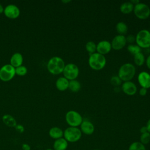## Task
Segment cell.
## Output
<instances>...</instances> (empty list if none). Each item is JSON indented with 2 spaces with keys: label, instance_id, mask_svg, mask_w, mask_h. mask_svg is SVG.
Instances as JSON below:
<instances>
[{
  "label": "cell",
  "instance_id": "d590c367",
  "mask_svg": "<svg viewBox=\"0 0 150 150\" xmlns=\"http://www.w3.org/2000/svg\"><path fill=\"white\" fill-rule=\"evenodd\" d=\"M147 132H148V131H147L146 126H143L140 128V132L141 134H144V133H145Z\"/></svg>",
  "mask_w": 150,
  "mask_h": 150
},
{
  "label": "cell",
  "instance_id": "4fadbf2b",
  "mask_svg": "<svg viewBox=\"0 0 150 150\" xmlns=\"http://www.w3.org/2000/svg\"><path fill=\"white\" fill-rule=\"evenodd\" d=\"M111 49V42L106 40H103L100 41L97 44L96 52L104 56L110 53Z\"/></svg>",
  "mask_w": 150,
  "mask_h": 150
},
{
  "label": "cell",
  "instance_id": "ab89813d",
  "mask_svg": "<svg viewBox=\"0 0 150 150\" xmlns=\"http://www.w3.org/2000/svg\"><path fill=\"white\" fill-rule=\"evenodd\" d=\"M62 2H63V3H64V4H66V3H69V2H71V1L70 0H67V1H62Z\"/></svg>",
  "mask_w": 150,
  "mask_h": 150
},
{
  "label": "cell",
  "instance_id": "836d02e7",
  "mask_svg": "<svg viewBox=\"0 0 150 150\" xmlns=\"http://www.w3.org/2000/svg\"><path fill=\"white\" fill-rule=\"evenodd\" d=\"M21 148H22V150H30V149H31L30 146L28 144H26V143L23 144L21 146Z\"/></svg>",
  "mask_w": 150,
  "mask_h": 150
},
{
  "label": "cell",
  "instance_id": "b9f144b4",
  "mask_svg": "<svg viewBox=\"0 0 150 150\" xmlns=\"http://www.w3.org/2000/svg\"><path fill=\"white\" fill-rule=\"evenodd\" d=\"M148 30H149V33H150V27H149V29Z\"/></svg>",
  "mask_w": 150,
  "mask_h": 150
},
{
  "label": "cell",
  "instance_id": "3957f363",
  "mask_svg": "<svg viewBox=\"0 0 150 150\" xmlns=\"http://www.w3.org/2000/svg\"><path fill=\"white\" fill-rule=\"evenodd\" d=\"M106 62L105 57L97 52L90 54L88 60L90 67L96 71L102 70L105 66Z\"/></svg>",
  "mask_w": 150,
  "mask_h": 150
},
{
  "label": "cell",
  "instance_id": "52a82bcc",
  "mask_svg": "<svg viewBox=\"0 0 150 150\" xmlns=\"http://www.w3.org/2000/svg\"><path fill=\"white\" fill-rule=\"evenodd\" d=\"M133 11L135 16L141 20L146 19L150 16V8L145 3L139 2L134 5Z\"/></svg>",
  "mask_w": 150,
  "mask_h": 150
},
{
  "label": "cell",
  "instance_id": "e575fe53",
  "mask_svg": "<svg viewBox=\"0 0 150 150\" xmlns=\"http://www.w3.org/2000/svg\"><path fill=\"white\" fill-rule=\"evenodd\" d=\"M145 64L147 68L150 70V54L148 55L146 59H145Z\"/></svg>",
  "mask_w": 150,
  "mask_h": 150
},
{
  "label": "cell",
  "instance_id": "5b68a950",
  "mask_svg": "<svg viewBox=\"0 0 150 150\" xmlns=\"http://www.w3.org/2000/svg\"><path fill=\"white\" fill-rule=\"evenodd\" d=\"M65 120L67 124L72 127H77L80 126L83 121L81 115L74 110L67 111L65 115Z\"/></svg>",
  "mask_w": 150,
  "mask_h": 150
},
{
  "label": "cell",
  "instance_id": "6da1fadb",
  "mask_svg": "<svg viewBox=\"0 0 150 150\" xmlns=\"http://www.w3.org/2000/svg\"><path fill=\"white\" fill-rule=\"evenodd\" d=\"M136 73L135 66L131 63H126L122 64L119 68L118 76L122 81H131L134 77Z\"/></svg>",
  "mask_w": 150,
  "mask_h": 150
},
{
  "label": "cell",
  "instance_id": "83f0119b",
  "mask_svg": "<svg viewBox=\"0 0 150 150\" xmlns=\"http://www.w3.org/2000/svg\"><path fill=\"white\" fill-rule=\"evenodd\" d=\"M139 142L144 145L148 144L150 142V133L147 132L144 134H141Z\"/></svg>",
  "mask_w": 150,
  "mask_h": 150
},
{
  "label": "cell",
  "instance_id": "d6a6232c",
  "mask_svg": "<svg viewBox=\"0 0 150 150\" xmlns=\"http://www.w3.org/2000/svg\"><path fill=\"white\" fill-rule=\"evenodd\" d=\"M147 91H148V90L146 88L141 87L139 90V94L141 96H145L147 94Z\"/></svg>",
  "mask_w": 150,
  "mask_h": 150
},
{
  "label": "cell",
  "instance_id": "4dcf8cb0",
  "mask_svg": "<svg viewBox=\"0 0 150 150\" xmlns=\"http://www.w3.org/2000/svg\"><path fill=\"white\" fill-rule=\"evenodd\" d=\"M127 43H128L129 45L133 44L135 42V36L133 35H129L126 37Z\"/></svg>",
  "mask_w": 150,
  "mask_h": 150
},
{
  "label": "cell",
  "instance_id": "74e56055",
  "mask_svg": "<svg viewBox=\"0 0 150 150\" xmlns=\"http://www.w3.org/2000/svg\"><path fill=\"white\" fill-rule=\"evenodd\" d=\"M130 2H131L134 5H137V4H138V3L140 2L139 0H131Z\"/></svg>",
  "mask_w": 150,
  "mask_h": 150
},
{
  "label": "cell",
  "instance_id": "7bdbcfd3",
  "mask_svg": "<svg viewBox=\"0 0 150 150\" xmlns=\"http://www.w3.org/2000/svg\"><path fill=\"white\" fill-rule=\"evenodd\" d=\"M95 150H99V149H95Z\"/></svg>",
  "mask_w": 150,
  "mask_h": 150
},
{
  "label": "cell",
  "instance_id": "277c9868",
  "mask_svg": "<svg viewBox=\"0 0 150 150\" xmlns=\"http://www.w3.org/2000/svg\"><path fill=\"white\" fill-rule=\"evenodd\" d=\"M135 43L141 49L150 47V33L147 29L139 30L135 36Z\"/></svg>",
  "mask_w": 150,
  "mask_h": 150
},
{
  "label": "cell",
  "instance_id": "9c48e42d",
  "mask_svg": "<svg viewBox=\"0 0 150 150\" xmlns=\"http://www.w3.org/2000/svg\"><path fill=\"white\" fill-rule=\"evenodd\" d=\"M15 74V68L10 64L4 65L0 69V79L3 81H8L13 79Z\"/></svg>",
  "mask_w": 150,
  "mask_h": 150
},
{
  "label": "cell",
  "instance_id": "4316f807",
  "mask_svg": "<svg viewBox=\"0 0 150 150\" xmlns=\"http://www.w3.org/2000/svg\"><path fill=\"white\" fill-rule=\"evenodd\" d=\"M128 52H129L131 54L135 55L141 51V49L136 44H131L128 45L127 47Z\"/></svg>",
  "mask_w": 150,
  "mask_h": 150
},
{
  "label": "cell",
  "instance_id": "f35d334b",
  "mask_svg": "<svg viewBox=\"0 0 150 150\" xmlns=\"http://www.w3.org/2000/svg\"><path fill=\"white\" fill-rule=\"evenodd\" d=\"M4 9L3 6H2V5L0 4V13H2L4 12Z\"/></svg>",
  "mask_w": 150,
  "mask_h": 150
},
{
  "label": "cell",
  "instance_id": "ac0fdd59",
  "mask_svg": "<svg viewBox=\"0 0 150 150\" xmlns=\"http://www.w3.org/2000/svg\"><path fill=\"white\" fill-rule=\"evenodd\" d=\"M11 64L13 67L16 68L20 66H22L23 63V56L19 53H14L11 57Z\"/></svg>",
  "mask_w": 150,
  "mask_h": 150
},
{
  "label": "cell",
  "instance_id": "e0dca14e",
  "mask_svg": "<svg viewBox=\"0 0 150 150\" xmlns=\"http://www.w3.org/2000/svg\"><path fill=\"white\" fill-rule=\"evenodd\" d=\"M53 147V150H66L68 147V142L64 138L56 139Z\"/></svg>",
  "mask_w": 150,
  "mask_h": 150
},
{
  "label": "cell",
  "instance_id": "1f68e13d",
  "mask_svg": "<svg viewBox=\"0 0 150 150\" xmlns=\"http://www.w3.org/2000/svg\"><path fill=\"white\" fill-rule=\"evenodd\" d=\"M15 128L16 130L18 132H19V133H22V132L24 131V130H25L23 126L22 125H21V124H17V125L15 126Z\"/></svg>",
  "mask_w": 150,
  "mask_h": 150
},
{
  "label": "cell",
  "instance_id": "f1b7e54d",
  "mask_svg": "<svg viewBox=\"0 0 150 150\" xmlns=\"http://www.w3.org/2000/svg\"><path fill=\"white\" fill-rule=\"evenodd\" d=\"M110 83L114 87H119L122 84V81L118 76H113L110 79Z\"/></svg>",
  "mask_w": 150,
  "mask_h": 150
},
{
  "label": "cell",
  "instance_id": "ba28073f",
  "mask_svg": "<svg viewBox=\"0 0 150 150\" xmlns=\"http://www.w3.org/2000/svg\"><path fill=\"white\" fill-rule=\"evenodd\" d=\"M63 77L69 81L76 80L79 74V69L74 63H69L65 65L63 71Z\"/></svg>",
  "mask_w": 150,
  "mask_h": 150
},
{
  "label": "cell",
  "instance_id": "603a6c76",
  "mask_svg": "<svg viewBox=\"0 0 150 150\" xmlns=\"http://www.w3.org/2000/svg\"><path fill=\"white\" fill-rule=\"evenodd\" d=\"M134 62L135 65L138 66H142L145 63L144 54L141 52L134 55Z\"/></svg>",
  "mask_w": 150,
  "mask_h": 150
},
{
  "label": "cell",
  "instance_id": "7c38bea8",
  "mask_svg": "<svg viewBox=\"0 0 150 150\" xmlns=\"http://www.w3.org/2000/svg\"><path fill=\"white\" fill-rule=\"evenodd\" d=\"M4 13L6 17L10 19H15L19 16L20 10L15 5L9 4L5 8Z\"/></svg>",
  "mask_w": 150,
  "mask_h": 150
},
{
  "label": "cell",
  "instance_id": "60d3db41",
  "mask_svg": "<svg viewBox=\"0 0 150 150\" xmlns=\"http://www.w3.org/2000/svg\"><path fill=\"white\" fill-rule=\"evenodd\" d=\"M45 150H53V149H51V148H47V149H45Z\"/></svg>",
  "mask_w": 150,
  "mask_h": 150
},
{
  "label": "cell",
  "instance_id": "5bb4252c",
  "mask_svg": "<svg viewBox=\"0 0 150 150\" xmlns=\"http://www.w3.org/2000/svg\"><path fill=\"white\" fill-rule=\"evenodd\" d=\"M138 82L142 88L148 89L150 88V74L143 71L139 73L138 76Z\"/></svg>",
  "mask_w": 150,
  "mask_h": 150
},
{
  "label": "cell",
  "instance_id": "d4e9b609",
  "mask_svg": "<svg viewBox=\"0 0 150 150\" xmlns=\"http://www.w3.org/2000/svg\"><path fill=\"white\" fill-rule=\"evenodd\" d=\"M96 47L97 45L93 41L87 42L85 46L86 50L90 53V54H91L96 52Z\"/></svg>",
  "mask_w": 150,
  "mask_h": 150
},
{
  "label": "cell",
  "instance_id": "d6986e66",
  "mask_svg": "<svg viewBox=\"0 0 150 150\" xmlns=\"http://www.w3.org/2000/svg\"><path fill=\"white\" fill-rule=\"evenodd\" d=\"M49 135L50 138L54 139H57L63 137V131L59 127H52L49 131Z\"/></svg>",
  "mask_w": 150,
  "mask_h": 150
},
{
  "label": "cell",
  "instance_id": "2e32d148",
  "mask_svg": "<svg viewBox=\"0 0 150 150\" xmlns=\"http://www.w3.org/2000/svg\"><path fill=\"white\" fill-rule=\"evenodd\" d=\"M69 81L64 77H59L56 81V87L59 91H63L68 89Z\"/></svg>",
  "mask_w": 150,
  "mask_h": 150
},
{
  "label": "cell",
  "instance_id": "f546056e",
  "mask_svg": "<svg viewBox=\"0 0 150 150\" xmlns=\"http://www.w3.org/2000/svg\"><path fill=\"white\" fill-rule=\"evenodd\" d=\"M27 68L22 65L15 68V74H17L20 76H25L27 73Z\"/></svg>",
  "mask_w": 150,
  "mask_h": 150
},
{
  "label": "cell",
  "instance_id": "cb8c5ba5",
  "mask_svg": "<svg viewBox=\"0 0 150 150\" xmlns=\"http://www.w3.org/2000/svg\"><path fill=\"white\" fill-rule=\"evenodd\" d=\"M81 84L77 80H73L69 81V89L72 92H78L81 89Z\"/></svg>",
  "mask_w": 150,
  "mask_h": 150
},
{
  "label": "cell",
  "instance_id": "ffe728a7",
  "mask_svg": "<svg viewBox=\"0 0 150 150\" xmlns=\"http://www.w3.org/2000/svg\"><path fill=\"white\" fill-rule=\"evenodd\" d=\"M134 8V5L130 1H128L121 4L120 6V10L122 13L127 15L133 11Z\"/></svg>",
  "mask_w": 150,
  "mask_h": 150
},
{
  "label": "cell",
  "instance_id": "9a60e30c",
  "mask_svg": "<svg viewBox=\"0 0 150 150\" xmlns=\"http://www.w3.org/2000/svg\"><path fill=\"white\" fill-rule=\"evenodd\" d=\"M80 127V130L82 133L86 135H91L94 132V126L93 124L89 120H84L81 122Z\"/></svg>",
  "mask_w": 150,
  "mask_h": 150
},
{
  "label": "cell",
  "instance_id": "484cf974",
  "mask_svg": "<svg viewBox=\"0 0 150 150\" xmlns=\"http://www.w3.org/2000/svg\"><path fill=\"white\" fill-rule=\"evenodd\" d=\"M128 150H146V148L142 143L139 141H135L129 145Z\"/></svg>",
  "mask_w": 150,
  "mask_h": 150
},
{
  "label": "cell",
  "instance_id": "7a4b0ae2",
  "mask_svg": "<svg viewBox=\"0 0 150 150\" xmlns=\"http://www.w3.org/2000/svg\"><path fill=\"white\" fill-rule=\"evenodd\" d=\"M65 65L62 58L59 56H53L49 60L47 64V69L51 74L57 75L63 73Z\"/></svg>",
  "mask_w": 150,
  "mask_h": 150
},
{
  "label": "cell",
  "instance_id": "44dd1931",
  "mask_svg": "<svg viewBox=\"0 0 150 150\" xmlns=\"http://www.w3.org/2000/svg\"><path fill=\"white\" fill-rule=\"evenodd\" d=\"M3 122L9 127H15L17 125L16 121L14 117L9 114H5L2 117Z\"/></svg>",
  "mask_w": 150,
  "mask_h": 150
},
{
  "label": "cell",
  "instance_id": "30bf717a",
  "mask_svg": "<svg viewBox=\"0 0 150 150\" xmlns=\"http://www.w3.org/2000/svg\"><path fill=\"white\" fill-rule=\"evenodd\" d=\"M126 44V37L124 35H121L115 36L111 42L112 49L115 50H120L123 49L125 46Z\"/></svg>",
  "mask_w": 150,
  "mask_h": 150
},
{
  "label": "cell",
  "instance_id": "7402d4cb",
  "mask_svg": "<svg viewBox=\"0 0 150 150\" xmlns=\"http://www.w3.org/2000/svg\"><path fill=\"white\" fill-rule=\"evenodd\" d=\"M115 29L118 35H125L128 30L127 25L124 22H119L115 25Z\"/></svg>",
  "mask_w": 150,
  "mask_h": 150
},
{
  "label": "cell",
  "instance_id": "8992f818",
  "mask_svg": "<svg viewBox=\"0 0 150 150\" xmlns=\"http://www.w3.org/2000/svg\"><path fill=\"white\" fill-rule=\"evenodd\" d=\"M82 135L81 130L78 127H69L63 131L64 138L69 142H76L80 140Z\"/></svg>",
  "mask_w": 150,
  "mask_h": 150
},
{
  "label": "cell",
  "instance_id": "8d00e7d4",
  "mask_svg": "<svg viewBox=\"0 0 150 150\" xmlns=\"http://www.w3.org/2000/svg\"><path fill=\"white\" fill-rule=\"evenodd\" d=\"M146 129H147V131L149 133H150V118L148 120L147 122H146Z\"/></svg>",
  "mask_w": 150,
  "mask_h": 150
},
{
  "label": "cell",
  "instance_id": "8fae6325",
  "mask_svg": "<svg viewBox=\"0 0 150 150\" xmlns=\"http://www.w3.org/2000/svg\"><path fill=\"white\" fill-rule=\"evenodd\" d=\"M121 89L126 95L132 96L136 94L137 91V87L135 84L131 81H128L122 83Z\"/></svg>",
  "mask_w": 150,
  "mask_h": 150
}]
</instances>
